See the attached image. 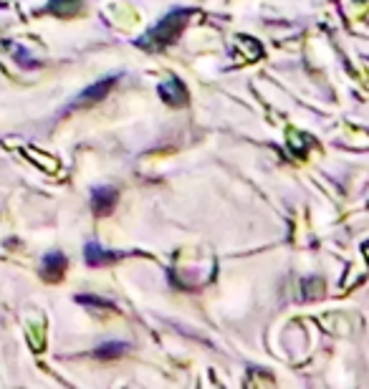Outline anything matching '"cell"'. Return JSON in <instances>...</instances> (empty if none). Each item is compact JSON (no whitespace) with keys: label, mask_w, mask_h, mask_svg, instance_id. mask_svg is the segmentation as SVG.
Returning a JSON list of instances; mask_svg holds the SVG:
<instances>
[{"label":"cell","mask_w":369,"mask_h":389,"mask_svg":"<svg viewBox=\"0 0 369 389\" xmlns=\"http://www.w3.org/2000/svg\"><path fill=\"white\" fill-rule=\"evenodd\" d=\"M187 21H190V10H175V13H170L167 18H162V21L157 23L147 36L139 38V46L149 51H160V48H164V46H170L172 41L182 33Z\"/></svg>","instance_id":"obj_1"},{"label":"cell","mask_w":369,"mask_h":389,"mask_svg":"<svg viewBox=\"0 0 369 389\" xmlns=\"http://www.w3.org/2000/svg\"><path fill=\"white\" fill-rule=\"evenodd\" d=\"M81 10V0H49V13L58 18H71Z\"/></svg>","instance_id":"obj_8"},{"label":"cell","mask_w":369,"mask_h":389,"mask_svg":"<svg viewBox=\"0 0 369 389\" xmlns=\"http://www.w3.org/2000/svg\"><path fill=\"white\" fill-rule=\"evenodd\" d=\"M235 64H248V61H258L263 56L261 44L253 41L248 36H238L235 38Z\"/></svg>","instance_id":"obj_3"},{"label":"cell","mask_w":369,"mask_h":389,"mask_svg":"<svg viewBox=\"0 0 369 389\" xmlns=\"http://www.w3.org/2000/svg\"><path fill=\"white\" fill-rule=\"evenodd\" d=\"M160 94H162V99L167 101L170 107H184V104H187V99H190L187 89H184V84L180 79L164 81L162 87H160Z\"/></svg>","instance_id":"obj_2"},{"label":"cell","mask_w":369,"mask_h":389,"mask_svg":"<svg viewBox=\"0 0 369 389\" xmlns=\"http://www.w3.org/2000/svg\"><path fill=\"white\" fill-rule=\"evenodd\" d=\"M66 255L64 253H49L46 258H43V278L51 283L61 281V275L66 273Z\"/></svg>","instance_id":"obj_4"},{"label":"cell","mask_w":369,"mask_h":389,"mask_svg":"<svg viewBox=\"0 0 369 389\" xmlns=\"http://www.w3.org/2000/svg\"><path fill=\"white\" fill-rule=\"evenodd\" d=\"M114 84H117V76H112V79H104V81H99V84L89 87L84 94L76 99V107H84V104H96V101L104 99V96L109 94V89H112Z\"/></svg>","instance_id":"obj_6"},{"label":"cell","mask_w":369,"mask_h":389,"mask_svg":"<svg viewBox=\"0 0 369 389\" xmlns=\"http://www.w3.org/2000/svg\"><path fill=\"white\" fill-rule=\"evenodd\" d=\"M114 258H117V255L109 253V251H104L101 245H96V243L86 245V263H89V266H94V268L107 266V263H112Z\"/></svg>","instance_id":"obj_7"},{"label":"cell","mask_w":369,"mask_h":389,"mask_svg":"<svg viewBox=\"0 0 369 389\" xmlns=\"http://www.w3.org/2000/svg\"><path fill=\"white\" fill-rule=\"evenodd\" d=\"M127 352V344H119V341H112V344H101L96 349V356L99 359H114V356H121Z\"/></svg>","instance_id":"obj_9"},{"label":"cell","mask_w":369,"mask_h":389,"mask_svg":"<svg viewBox=\"0 0 369 389\" xmlns=\"http://www.w3.org/2000/svg\"><path fill=\"white\" fill-rule=\"evenodd\" d=\"M114 202H117V190L114 188H96L92 192V208L96 215H107V212H112Z\"/></svg>","instance_id":"obj_5"}]
</instances>
